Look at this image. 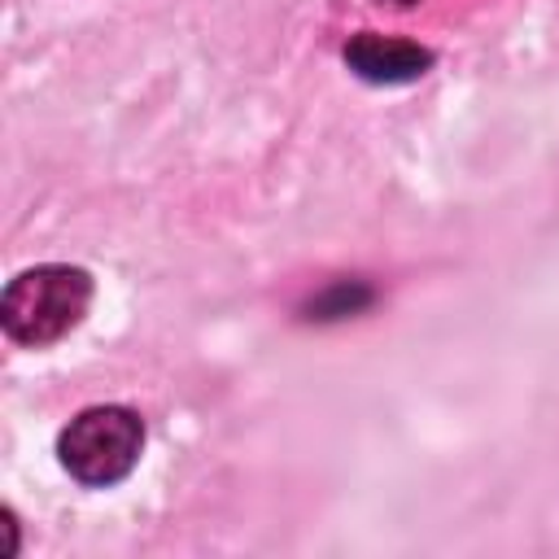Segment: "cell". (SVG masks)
I'll return each mask as SVG.
<instances>
[{
	"label": "cell",
	"instance_id": "4",
	"mask_svg": "<svg viewBox=\"0 0 559 559\" xmlns=\"http://www.w3.org/2000/svg\"><path fill=\"white\" fill-rule=\"evenodd\" d=\"M380 4H384V0H380ZM389 4H415V0H389Z\"/></svg>",
	"mask_w": 559,
	"mask_h": 559
},
{
	"label": "cell",
	"instance_id": "3",
	"mask_svg": "<svg viewBox=\"0 0 559 559\" xmlns=\"http://www.w3.org/2000/svg\"><path fill=\"white\" fill-rule=\"evenodd\" d=\"M345 66L362 79V83H411L419 79L428 66H432V52L419 48V44H406V39H389V35H376V31H358L349 44H345Z\"/></svg>",
	"mask_w": 559,
	"mask_h": 559
},
{
	"label": "cell",
	"instance_id": "1",
	"mask_svg": "<svg viewBox=\"0 0 559 559\" xmlns=\"http://www.w3.org/2000/svg\"><path fill=\"white\" fill-rule=\"evenodd\" d=\"M87 306H92V275L83 266L44 262L9 280L0 297V328L9 341L39 349L61 341L70 328H79Z\"/></svg>",
	"mask_w": 559,
	"mask_h": 559
},
{
	"label": "cell",
	"instance_id": "2",
	"mask_svg": "<svg viewBox=\"0 0 559 559\" xmlns=\"http://www.w3.org/2000/svg\"><path fill=\"white\" fill-rule=\"evenodd\" d=\"M140 450H144V419L131 406H87L57 437L61 467L92 489H105L131 476V467L140 463Z\"/></svg>",
	"mask_w": 559,
	"mask_h": 559
}]
</instances>
